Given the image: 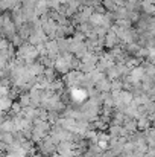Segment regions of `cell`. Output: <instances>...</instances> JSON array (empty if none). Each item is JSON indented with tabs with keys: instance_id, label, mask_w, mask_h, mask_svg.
I'll use <instances>...</instances> for the list:
<instances>
[{
	"instance_id": "6da1fadb",
	"label": "cell",
	"mask_w": 155,
	"mask_h": 157,
	"mask_svg": "<svg viewBox=\"0 0 155 157\" xmlns=\"http://www.w3.org/2000/svg\"><path fill=\"white\" fill-rule=\"evenodd\" d=\"M76 67H79V63H78V59H75L70 53L61 55V56H58L56 61H55V69H56L59 73H62V75H67L72 69H76Z\"/></svg>"
},
{
	"instance_id": "7a4b0ae2",
	"label": "cell",
	"mask_w": 155,
	"mask_h": 157,
	"mask_svg": "<svg viewBox=\"0 0 155 157\" xmlns=\"http://www.w3.org/2000/svg\"><path fill=\"white\" fill-rule=\"evenodd\" d=\"M40 151L43 156H50V154H55L56 151V144L52 140V137H46L41 140L40 144Z\"/></svg>"
}]
</instances>
